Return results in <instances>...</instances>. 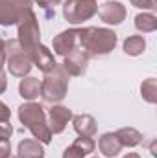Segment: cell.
Returning <instances> with one entry per match:
<instances>
[{
  "mask_svg": "<svg viewBox=\"0 0 157 158\" xmlns=\"http://www.w3.org/2000/svg\"><path fill=\"white\" fill-rule=\"evenodd\" d=\"M117 33L109 28H81L78 35V46L83 50L89 57H98V55H107L115 50L117 46Z\"/></svg>",
  "mask_w": 157,
  "mask_h": 158,
  "instance_id": "obj_1",
  "label": "cell"
},
{
  "mask_svg": "<svg viewBox=\"0 0 157 158\" xmlns=\"http://www.w3.org/2000/svg\"><path fill=\"white\" fill-rule=\"evenodd\" d=\"M19 119L20 123L34 134V138L43 145H48L52 142V132L48 127V119L39 103L28 101L19 107Z\"/></svg>",
  "mask_w": 157,
  "mask_h": 158,
  "instance_id": "obj_2",
  "label": "cell"
},
{
  "mask_svg": "<svg viewBox=\"0 0 157 158\" xmlns=\"http://www.w3.org/2000/svg\"><path fill=\"white\" fill-rule=\"evenodd\" d=\"M69 74L61 64H56L50 72L44 74L41 81V96L46 103H59L65 99L69 90Z\"/></svg>",
  "mask_w": 157,
  "mask_h": 158,
  "instance_id": "obj_3",
  "label": "cell"
},
{
  "mask_svg": "<svg viewBox=\"0 0 157 158\" xmlns=\"http://www.w3.org/2000/svg\"><path fill=\"white\" fill-rule=\"evenodd\" d=\"M4 50H6V64L9 68V74L15 77H26L30 74V70L34 68L30 55L22 50V46L19 44L17 39H9L4 42Z\"/></svg>",
  "mask_w": 157,
  "mask_h": 158,
  "instance_id": "obj_4",
  "label": "cell"
},
{
  "mask_svg": "<svg viewBox=\"0 0 157 158\" xmlns=\"http://www.w3.org/2000/svg\"><path fill=\"white\" fill-rule=\"evenodd\" d=\"M17 28H19V44L22 46V50L30 55L41 42V30H39V22H37V17L34 13V9L26 11L19 22H17Z\"/></svg>",
  "mask_w": 157,
  "mask_h": 158,
  "instance_id": "obj_5",
  "label": "cell"
},
{
  "mask_svg": "<svg viewBox=\"0 0 157 158\" xmlns=\"http://www.w3.org/2000/svg\"><path fill=\"white\" fill-rule=\"evenodd\" d=\"M98 13L96 0H69L63 4V17L70 24H81Z\"/></svg>",
  "mask_w": 157,
  "mask_h": 158,
  "instance_id": "obj_6",
  "label": "cell"
},
{
  "mask_svg": "<svg viewBox=\"0 0 157 158\" xmlns=\"http://www.w3.org/2000/svg\"><path fill=\"white\" fill-rule=\"evenodd\" d=\"M34 0H0V26H13L30 11Z\"/></svg>",
  "mask_w": 157,
  "mask_h": 158,
  "instance_id": "obj_7",
  "label": "cell"
},
{
  "mask_svg": "<svg viewBox=\"0 0 157 158\" xmlns=\"http://www.w3.org/2000/svg\"><path fill=\"white\" fill-rule=\"evenodd\" d=\"M89 55L83 52V50H72L69 55H65L63 57V63H61V66L65 68V72L69 74V76H74V77H78V76H83L85 72H87V66H89Z\"/></svg>",
  "mask_w": 157,
  "mask_h": 158,
  "instance_id": "obj_8",
  "label": "cell"
},
{
  "mask_svg": "<svg viewBox=\"0 0 157 158\" xmlns=\"http://www.w3.org/2000/svg\"><path fill=\"white\" fill-rule=\"evenodd\" d=\"M100 20H104L105 24H113V26H118L126 20V15H128V9L122 2L118 0H109L105 4H102L100 11Z\"/></svg>",
  "mask_w": 157,
  "mask_h": 158,
  "instance_id": "obj_9",
  "label": "cell"
},
{
  "mask_svg": "<svg viewBox=\"0 0 157 158\" xmlns=\"http://www.w3.org/2000/svg\"><path fill=\"white\" fill-rule=\"evenodd\" d=\"M78 35L79 30L78 28H72V30H65L61 31L59 35H56L54 40H52V46H54V53L56 55H69L72 50L78 48Z\"/></svg>",
  "mask_w": 157,
  "mask_h": 158,
  "instance_id": "obj_10",
  "label": "cell"
},
{
  "mask_svg": "<svg viewBox=\"0 0 157 158\" xmlns=\"http://www.w3.org/2000/svg\"><path fill=\"white\" fill-rule=\"evenodd\" d=\"M72 119V112L69 107L63 105H54L48 112V127L52 134H61L65 131V127L69 125V121Z\"/></svg>",
  "mask_w": 157,
  "mask_h": 158,
  "instance_id": "obj_11",
  "label": "cell"
},
{
  "mask_svg": "<svg viewBox=\"0 0 157 158\" xmlns=\"http://www.w3.org/2000/svg\"><path fill=\"white\" fill-rule=\"evenodd\" d=\"M94 147H96V143H94L92 138H89V136H79V138H76V140L72 142L70 147L65 149L63 158H85L87 155H91V153L94 151Z\"/></svg>",
  "mask_w": 157,
  "mask_h": 158,
  "instance_id": "obj_12",
  "label": "cell"
},
{
  "mask_svg": "<svg viewBox=\"0 0 157 158\" xmlns=\"http://www.w3.org/2000/svg\"><path fill=\"white\" fill-rule=\"evenodd\" d=\"M30 59H32V64L34 66H37L41 72H50L57 63H56V59H54V53L44 46V44H39L32 53H30Z\"/></svg>",
  "mask_w": 157,
  "mask_h": 158,
  "instance_id": "obj_13",
  "label": "cell"
},
{
  "mask_svg": "<svg viewBox=\"0 0 157 158\" xmlns=\"http://www.w3.org/2000/svg\"><path fill=\"white\" fill-rule=\"evenodd\" d=\"M72 125H74V131L78 132L79 136H89L92 138L98 131V123L96 119L92 118L91 114H78V116H72Z\"/></svg>",
  "mask_w": 157,
  "mask_h": 158,
  "instance_id": "obj_14",
  "label": "cell"
},
{
  "mask_svg": "<svg viewBox=\"0 0 157 158\" xmlns=\"http://www.w3.org/2000/svg\"><path fill=\"white\" fill-rule=\"evenodd\" d=\"M98 149H100V153L105 158H115L122 151V145H120V142H118L115 132H105L98 140Z\"/></svg>",
  "mask_w": 157,
  "mask_h": 158,
  "instance_id": "obj_15",
  "label": "cell"
},
{
  "mask_svg": "<svg viewBox=\"0 0 157 158\" xmlns=\"http://www.w3.org/2000/svg\"><path fill=\"white\" fill-rule=\"evenodd\" d=\"M19 94L22 99L34 101L35 98L41 96V81L37 77H30V76L22 77L19 83Z\"/></svg>",
  "mask_w": 157,
  "mask_h": 158,
  "instance_id": "obj_16",
  "label": "cell"
},
{
  "mask_svg": "<svg viewBox=\"0 0 157 158\" xmlns=\"http://www.w3.org/2000/svg\"><path fill=\"white\" fill-rule=\"evenodd\" d=\"M17 156L19 158H44V149H43V143L37 140H22L17 147Z\"/></svg>",
  "mask_w": 157,
  "mask_h": 158,
  "instance_id": "obj_17",
  "label": "cell"
},
{
  "mask_svg": "<svg viewBox=\"0 0 157 158\" xmlns=\"http://www.w3.org/2000/svg\"><path fill=\"white\" fill-rule=\"evenodd\" d=\"M115 134H117L122 147H137V145L142 143V134L137 129H133V127H122Z\"/></svg>",
  "mask_w": 157,
  "mask_h": 158,
  "instance_id": "obj_18",
  "label": "cell"
},
{
  "mask_svg": "<svg viewBox=\"0 0 157 158\" xmlns=\"http://www.w3.org/2000/svg\"><path fill=\"white\" fill-rule=\"evenodd\" d=\"M144 50H146V40L142 35H131L124 40V53L126 55L137 57V55H142Z\"/></svg>",
  "mask_w": 157,
  "mask_h": 158,
  "instance_id": "obj_19",
  "label": "cell"
},
{
  "mask_svg": "<svg viewBox=\"0 0 157 158\" xmlns=\"http://www.w3.org/2000/svg\"><path fill=\"white\" fill-rule=\"evenodd\" d=\"M135 28L141 33H152L157 30V17L154 13H139L135 17Z\"/></svg>",
  "mask_w": 157,
  "mask_h": 158,
  "instance_id": "obj_20",
  "label": "cell"
},
{
  "mask_svg": "<svg viewBox=\"0 0 157 158\" xmlns=\"http://www.w3.org/2000/svg\"><path fill=\"white\" fill-rule=\"evenodd\" d=\"M141 96L146 103H157V79L148 77L146 81H142L141 85Z\"/></svg>",
  "mask_w": 157,
  "mask_h": 158,
  "instance_id": "obj_21",
  "label": "cell"
},
{
  "mask_svg": "<svg viewBox=\"0 0 157 158\" xmlns=\"http://www.w3.org/2000/svg\"><path fill=\"white\" fill-rule=\"evenodd\" d=\"M131 6L139 7V9H157V0H129Z\"/></svg>",
  "mask_w": 157,
  "mask_h": 158,
  "instance_id": "obj_22",
  "label": "cell"
},
{
  "mask_svg": "<svg viewBox=\"0 0 157 158\" xmlns=\"http://www.w3.org/2000/svg\"><path fill=\"white\" fill-rule=\"evenodd\" d=\"M0 158H11V143H9V138H0Z\"/></svg>",
  "mask_w": 157,
  "mask_h": 158,
  "instance_id": "obj_23",
  "label": "cell"
},
{
  "mask_svg": "<svg viewBox=\"0 0 157 158\" xmlns=\"http://www.w3.org/2000/svg\"><path fill=\"white\" fill-rule=\"evenodd\" d=\"M39 7L43 9H50V7H54V6H59V4H65V2H69V0H34Z\"/></svg>",
  "mask_w": 157,
  "mask_h": 158,
  "instance_id": "obj_24",
  "label": "cell"
},
{
  "mask_svg": "<svg viewBox=\"0 0 157 158\" xmlns=\"http://www.w3.org/2000/svg\"><path fill=\"white\" fill-rule=\"evenodd\" d=\"M9 119H11V110H9V107L0 101V123L9 121Z\"/></svg>",
  "mask_w": 157,
  "mask_h": 158,
  "instance_id": "obj_25",
  "label": "cell"
},
{
  "mask_svg": "<svg viewBox=\"0 0 157 158\" xmlns=\"http://www.w3.org/2000/svg\"><path fill=\"white\" fill-rule=\"evenodd\" d=\"M11 134H13V127H11V123H9V121L0 123V138H9Z\"/></svg>",
  "mask_w": 157,
  "mask_h": 158,
  "instance_id": "obj_26",
  "label": "cell"
},
{
  "mask_svg": "<svg viewBox=\"0 0 157 158\" xmlns=\"http://www.w3.org/2000/svg\"><path fill=\"white\" fill-rule=\"evenodd\" d=\"M6 88H7V76L4 70H0V94H4Z\"/></svg>",
  "mask_w": 157,
  "mask_h": 158,
  "instance_id": "obj_27",
  "label": "cell"
},
{
  "mask_svg": "<svg viewBox=\"0 0 157 158\" xmlns=\"http://www.w3.org/2000/svg\"><path fill=\"white\" fill-rule=\"evenodd\" d=\"M4 64H6V50L0 48V70H4Z\"/></svg>",
  "mask_w": 157,
  "mask_h": 158,
  "instance_id": "obj_28",
  "label": "cell"
},
{
  "mask_svg": "<svg viewBox=\"0 0 157 158\" xmlns=\"http://www.w3.org/2000/svg\"><path fill=\"white\" fill-rule=\"evenodd\" d=\"M124 158H141V156H139L137 153H128V155H126Z\"/></svg>",
  "mask_w": 157,
  "mask_h": 158,
  "instance_id": "obj_29",
  "label": "cell"
},
{
  "mask_svg": "<svg viewBox=\"0 0 157 158\" xmlns=\"http://www.w3.org/2000/svg\"><path fill=\"white\" fill-rule=\"evenodd\" d=\"M4 42H6V40L2 39V37H0V48H4Z\"/></svg>",
  "mask_w": 157,
  "mask_h": 158,
  "instance_id": "obj_30",
  "label": "cell"
},
{
  "mask_svg": "<svg viewBox=\"0 0 157 158\" xmlns=\"http://www.w3.org/2000/svg\"><path fill=\"white\" fill-rule=\"evenodd\" d=\"M15 158H19V156H15Z\"/></svg>",
  "mask_w": 157,
  "mask_h": 158,
  "instance_id": "obj_31",
  "label": "cell"
},
{
  "mask_svg": "<svg viewBox=\"0 0 157 158\" xmlns=\"http://www.w3.org/2000/svg\"><path fill=\"white\" fill-rule=\"evenodd\" d=\"M92 158H96V156H92Z\"/></svg>",
  "mask_w": 157,
  "mask_h": 158,
  "instance_id": "obj_32",
  "label": "cell"
}]
</instances>
